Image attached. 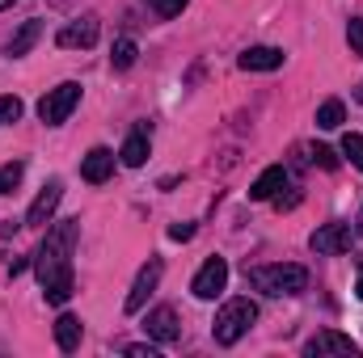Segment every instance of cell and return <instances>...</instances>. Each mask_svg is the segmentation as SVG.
Here are the masks:
<instances>
[{
	"instance_id": "277c9868",
	"label": "cell",
	"mask_w": 363,
	"mask_h": 358,
	"mask_svg": "<svg viewBox=\"0 0 363 358\" xmlns=\"http://www.w3.org/2000/svg\"><path fill=\"white\" fill-rule=\"evenodd\" d=\"M77 101H81V85H77V81H64L60 89H51L38 101V118H43L47 127H60V122L77 110Z\"/></svg>"
},
{
	"instance_id": "d6986e66",
	"label": "cell",
	"mask_w": 363,
	"mask_h": 358,
	"mask_svg": "<svg viewBox=\"0 0 363 358\" xmlns=\"http://www.w3.org/2000/svg\"><path fill=\"white\" fill-rule=\"evenodd\" d=\"M135 55H140V47H135L131 38H118V42H114V51H110V64H114L118 72H127V68L135 64Z\"/></svg>"
},
{
	"instance_id": "7402d4cb",
	"label": "cell",
	"mask_w": 363,
	"mask_h": 358,
	"mask_svg": "<svg viewBox=\"0 0 363 358\" xmlns=\"http://www.w3.org/2000/svg\"><path fill=\"white\" fill-rule=\"evenodd\" d=\"M21 118V101L17 97H0V127L4 122H17Z\"/></svg>"
},
{
	"instance_id": "f1b7e54d",
	"label": "cell",
	"mask_w": 363,
	"mask_h": 358,
	"mask_svg": "<svg viewBox=\"0 0 363 358\" xmlns=\"http://www.w3.org/2000/svg\"><path fill=\"white\" fill-rule=\"evenodd\" d=\"M9 4H13V0H0V8H9Z\"/></svg>"
},
{
	"instance_id": "8fae6325",
	"label": "cell",
	"mask_w": 363,
	"mask_h": 358,
	"mask_svg": "<svg viewBox=\"0 0 363 358\" xmlns=\"http://www.w3.org/2000/svg\"><path fill=\"white\" fill-rule=\"evenodd\" d=\"M144 329H148V337H157L161 346H169V342L182 337V325H178V312H174V308H152L148 321H144Z\"/></svg>"
},
{
	"instance_id": "7a4b0ae2",
	"label": "cell",
	"mask_w": 363,
	"mask_h": 358,
	"mask_svg": "<svg viewBox=\"0 0 363 358\" xmlns=\"http://www.w3.org/2000/svg\"><path fill=\"white\" fill-rule=\"evenodd\" d=\"M250 287L262 291V295H300L308 287V270L296 266V262H279V266H254L245 270Z\"/></svg>"
},
{
	"instance_id": "7c38bea8",
	"label": "cell",
	"mask_w": 363,
	"mask_h": 358,
	"mask_svg": "<svg viewBox=\"0 0 363 358\" xmlns=\"http://www.w3.org/2000/svg\"><path fill=\"white\" fill-rule=\"evenodd\" d=\"M110 173H114V152L110 148H89L85 161H81V178L89 181V185H101Z\"/></svg>"
},
{
	"instance_id": "9c48e42d",
	"label": "cell",
	"mask_w": 363,
	"mask_h": 358,
	"mask_svg": "<svg viewBox=\"0 0 363 358\" xmlns=\"http://www.w3.org/2000/svg\"><path fill=\"white\" fill-rule=\"evenodd\" d=\"M304 354L308 358H321V354H359V346L347 337V333H334V329H321L304 342Z\"/></svg>"
},
{
	"instance_id": "4fadbf2b",
	"label": "cell",
	"mask_w": 363,
	"mask_h": 358,
	"mask_svg": "<svg viewBox=\"0 0 363 358\" xmlns=\"http://www.w3.org/2000/svg\"><path fill=\"white\" fill-rule=\"evenodd\" d=\"M283 59H287V55H283L279 47H250V51H241L237 64H241L245 72H274V68H283Z\"/></svg>"
},
{
	"instance_id": "52a82bcc",
	"label": "cell",
	"mask_w": 363,
	"mask_h": 358,
	"mask_svg": "<svg viewBox=\"0 0 363 358\" xmlns=\"http://www.w3.org/2000/svg\"><path fill=\"white\" fill-rule=\"evenodd\" d=\"M161 274H165V262H161V258H148V266L140 270V274H135V282H131V295H127V312H140V308L148 304V295L157 291Z\"/></svg>"
},
{
	"instance_id": "5bb4252c",
	"label": "cell",
	"mask_w": 363,
	"mask_h": 358,
	"mask_svg": "<svg viewBox=\"0 0 363 358\" xmlns=\"http://www.w3.org/2000/svg\"><path fill=\"white\" fill-rule=\"evenodd\" d=\"M283 185H287V169H283V165H271L262 178L250 185V198H254V202H271Z\"/></svg>"
},
{
	"instance_id": "e0dca14e",
	"label": "cell",
	"mask_w": 363,
	"mask_h": 358,
	"mask_svg": "<svg viewBox=\"0 0 363 358\" xmlns=\"http://www.w3.org/2000/svg\"><path fill=\"white\" fill-rule=\"evenodd\" d=\"M342 122H347V105H342L338 97H330V101L317 105V127H321V131H338Z\"/></svg>"
},
{
	"instance_id": "cb8c5ba5",
	"label": "cell",
	"mask_w": 363,
	"mask_h": 358,
	"mask_svg": "<svg viewBox=\"0 0 363 358\" xmlns=\"http://www.w3.org/2000/svg\"><path fill=\"white\" fill-rule=\"evenodd\" d=\"M152 8H157V17H178L182 8L190 4V0H148Z\"/></svg>"
},
{
	"instance_id": "4316f807",
	"label": "cell",
	"mask_w": 363,
	"mask_h": 358,
	"mask_svg": "<svg viewBox=\"0 0 363 358\" xmlns=\"http://www.w3.org/2000/svg\"><path fill=\"white\" fill-rule=\"evenodd\" d=\"M127 354L131 358H161V350L157 346H127Z\"/></svg>"
},
{
	"instance_id": "484cf974",
	"label": "cell",
	"mask_w": 363,
	"mask_h": 358,
	"mask_svg": "<svg viewBox=\"0 0 363 358\" xmlns=\"http://www.w3.org/2000/svg\"><path fill=\"white\" fill-rule=\"evenodd\" d=\"M194 236V224H174L169 228V241H190Z\"/></svg>"
},
{
	"instance_id": "ac0fdd59",
	"label": "cell",
	"mask_w": 363,
	"mask_h": 358,
	"mask_svg": "<svg viewBox=\"0 0 363 358\" xmlns=\"http://www.w3.org/2000/svg\"><path fill=\"white\" fill-rule=\"evenodd\" d=\"M38 34H43V25H38V21H26V25L17 30V38L9 42V55H13V59H17V55H26V51L38 42Z\"/></svg>"
},
{
	"instance_id": "2e32d148",
	"label": "cell",
	"mask_w": 363,
	"mask_h": 358,
	"mask_svg": "<svg viewBox=\"0 0 363 358\" xmlns=\"http://www.w3.org/2000/svg\"><path fill=\"white\" fill-rule=\"evenodd\" d=\"M81 333H85V329H81V321H77L72 312H64V316L55 321V342H60L64 354H72V350L81 346Z\"/></svg>"
},
{
	"instance_id": "5b68a950",
	"label": "cell",
	"mask_w": 363,
	"mask_h": 358,
	"mask_svg": "<svg viewBox=\"0 0 363 358\" xmlns=\"http://www.w3.org/2000/svg\"><path fill=\"white\" fill-rule=\"evenodd\" d=\"M224 287H228V262H224V258H207L203 270L194 274V282H190V291H194L199 299H216Z\"/></svg>"
},
{
	"instance_id": "ba28073f",
	"label": "cell",
	"mask_w": 363,
	"mask_h": 358,
	"mask_svg": "<svg viewBox=\"0 0 363 358\" xmlns=\"http://www.w3.org/2000/svg\"><path fill=\"white\" fill-rule=\"evenodd\" d=\"M308 249L321 253V258H334V253H347L351 249V228L347 224H325L308 236Z\"/></svg>"
},
{
	"instance_id": "83f0119b",
	"label": "cell",
	"mask_w": 363,
	"mask_h": 358,
	"mask_svg": "<svg viewBox=\"0 0 363 358\" xmlns=\"http://www.w3.org/2000/svg\"><path fill=\"white\" fill-rule=\"evenodd\" d=\"M355 291H359V299H363V262H359V282H355Z\"/></svg>"
},
{
	"instance_id": "603a6c76",
	"label": "cell",
	"mask_w": 363,
	"mask_h": 358,
	"mask_svg": "<svg viewBox=\"0 0 363 358\" xmlns=\"http://www.w3.org/2000/svg\"><path fill=\"white\" fill-rule=\"evenodd\" d=\"M347 42H351L355 55H363V17H351V25H347Z\"/></svg>"
},
{
	"instance_id": "9a60e30c",
	"label": "cell",
	"mask_w": 363,
	"mask_h": 358,
	"mask_svg": "<svg viewBox=\"0 0 363 358\" xmlns=\"http://www.w3.org/2000/svg\"><path fill=\"white\" fill-rule=\"evenodd\" d=\"M118 156H123V165H127V169H140V165L148 161V127H140V131H131Z\"/></svg>"
},
{
	"instance_id": "30bf717a",
	"label": "cell",
	"mask_w": 363,
	"mask_h": 358,
	"mask_svg": "<svg viewBox=\"0 0 363 358\" xmlns=\"http://www.w3.org/2000/svg\"><path fill=\"white\" fill-rule=\"evenodd\" d=\"M97 34H101V21H97V17H81V21H68V25L55 34V42H60V47H81V51H85V47L97 42Z\"/></svg>"
},
{
	"instance_id": "44dd1931",
	"label": "cell",
	"mask_w": 363,
	"mask_h": 358,
	"mask_svg": "<svg viewBox=\"0 0 363 358\" xmlns=\"http://www.w3.org/2000/svg\"><path fill=\"white\" fill-rule=\"evenodd\" d=\"M308 161L321 165V169H338V156H334V148H325V144H317V148L308 152Z\"/></svg>"
},
{
	"instance_id": "6da1fadb",
	"label": "cell",
	"mask_w": 363,
	"mask_h": 358,
	"mask_svg": "<svg viewBox=\"0 0 363 358\" xmlns=\"http://www.w3.org/2000/svg\"><path fill=\"white\" fill-rule=\"evenodd\" d=\"M72 241H77V219H64L47 232V241L38 245L34 253V270H38V282H43V295L47 304H68L72 299Z\"/></svg>"
},
{
	"instance_id": "f546056e",
	"label": "cell",
	"mask_w": 363,
	"mask_h": 358,
	"mask_svg": "<svg viewBox=\"0 0 363 358\" xmlns=\"http://www.w3.org/2000/svg\"><path fill=\"white\" fill-rule=\"evenodd\" d=\"M355 97H359V101H363V85H359V93H355Z\"/></svg>"
},
{
	"instance_id": "d4e9b609",
	"label": "cell",
	"mask_w": 363,
	"mask_h": 358,
	"mask_svg": "<svg viewBox=\"0 0 363 358\" xmlns=\"http://www.w3.org/2000/svg\"><path fill=\"white\" fill-rule=\"evenodd\" d=\"M17 181H21V165H4V169H0V194H9Z\"/></svg>"
},
{
	"instance_id": "3957f363",
	"label": "cell",
	"mask_w": 363,
	"mask_h": 358,
	"mask_svg": "<svg viewBox=\"0 0 363 358\" xmlns=\"http://www.w3.org/2000/svg\"><path fill=\"white\" fill-rule=\"evenodd\" d=\"M254 321H258V304H254V299H228V304L216 312L211 337H216L220 346H237V342L250 333Z\"/></svg>"
},
{
	"instance_id": "8992f818",
	"label": "cell",
	"mask_w": 363,
	"mask_h": 358,
	"mask_svg": "<svg viewBox=\"0 0 363 358\" xmlns=\"http://www.w3.org/2000/svg\"><path fill=\"white\" fill-rule=\"evenodd\" d=\"M60 198H64V181L51 178L47 185H43V194L30 202V211H26V228H47L51 215H55V207H60Z\"/></svg>"
},
{
	"instance_id": "ffe728a7",
	"label": "cell",
	"mask_w": 363,
	"mask_h": 358,
	"mask_svg": "<svg viewBox=\"0 0 363 358\" xmlns=\"http://www.w3.org/2000/svg\"><path fill=\"white\" fill-rule=\"evenodd\" d=\"M342 152L351 156V165H355V169L363 173V135H355V131H347V135H342Z\"/></svg>"
},
{
	"instance_id": "4dcf8cb0",
	"label": "cell",
	"mask_w": 363,
	"mask_h": 358,
	"mask_svg": "<svg viewBox=\"0 0 363 358\" xmlns=\"http://www.w3.org/2000/svg\"><path fill=\"white\" fill-rule=\"evenodd\" d=\"M359 236H363V215H359Z\"/></svg>"
}]
</instances>
